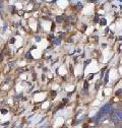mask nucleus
<instances>
[{
    "mask_svg": "<svg viewBox=\"0 0 122 128\" xmlns=\"http://www.w3.org/2000/svg\"><path fill=\"white\" fill-rule=\"evenodd\" d=\"M112 110V106L110 105V104H106L101 110H100V112L96 115V117H95V121H98L99 120V118L100 117H102L103 115H105V114H108V113H110V111Z\"/></svg>",
    "mask_w": 122,
    "mask_h": 128,
    "instance_id": "f257e3e1",
    "label": "nucleus"
},
{
    "mask_svg": "<svg viewBox=\"0 0 122 128\" xmlns=\"http://www.w3.org/2000/svg\"><path fill=\"white\" fill-rule=\"evenodd\" d=\"M111 118H112V120H113L115 123H118L119 121H122V110H121V109L115 110L113 113H112Z\"/></svg>",
    "mask_w": 122,
    "mask_h": 128,
    "instance_id": "f03ea898",
    "label": "nucleus"
},
{
    "mask_svg": "<svg viewBox=\"0 0 122 128\" xmlns=\"http://www.w3.org/2000/svg\"><path fill=\"white\" fill-rule=\"evenodd\" d=\"M116 94H117V96H119V97H120V96H122V88L118 90L116 92Z\"/></svg>",
    "mask_w": 122,
    "mask_h": 128,
    "instance_id": "7ed1b4c3",
    "label": "nucleus"
},
{
    "mask_svg": "<svg viewBox=\"0 0 122 128\" xmlns=\"http://www.w3.org/2000/svg\"><path fill=\"white\" fill-rule=\"evenodd\" d=\"M100 24H103V26H105V24H107V22H106V20H105V18H102V20H100Z\"/></svg>",
    "mask_w": 122,
    "mask_h": 128,
    "instance_id": "20e7f679",
    "label": "nucleus"
},
{
    "mask_svg": "<svg viewBox=\"0 0 122 128\" xmlns=\"http://www.w3.org/2000/svg\"><path fill=\"white\" fill-rule=\"evenodd\" d=\"M108 75H109V71H107L106 76H105V82H108Z\"/></svg>",
    "mask_w": 122,
    "mask_h": 128,
    "instance_id": "39448f33",
    "label": "nucleus"
},
{
    "mask_svg": "<svg viewBox=\"0 0 122 128\" xmlns=\"http://www.w3.org/2000/svg\"><path fill=\"white\" fill-rule=\"evenodd\" d=\"M116 128H122V125L119 124V123H117V124H116Z\"/></svg>",
    "mask_w": 122,
    "mask_h": 128,
    "instance_id": "423d86ee",
    "label": "nucleus"
},
{
    "mask_svg": "<svg viewBox=\"0 0 122 128\" xmlns=\"http://www.w3.org/2000/svg\"><path fill=\"white\" fill-rule=\"evenodd\" d=\"M84 88L86 90H88V82H84Z\"/></svg>",
    "mask_w": 122,
    "mask_h": 128,
    "instance_id": "0eeeda50",
    "label": "nucleus"
}]
</instances>
